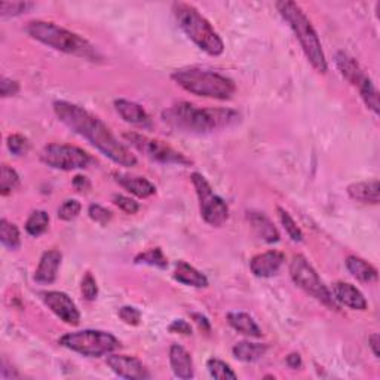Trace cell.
Here are the masks:
<instances>
[{
  "mask_svg": "<svg viewBox=\"0 0 380 380\" xmlns=\"http://www.w3.org/2000/svg\"><path fill=\"white\" fill-rule=\"evenodd\" d=\"M348 195L352 201H356L359 204L379 205V202H380L379 180L352 183L348 186Z\"/></svg>",
  "mask_w": 380,
  "mask_h": 380,
  "instance_id": "21",
  "label": "cell"
},
{
  "mask_svg": "<svg viewBox=\"0 0 380 380\" xmlns=\"http://www.w3.org/2000/svg\"><path fill=\"white\" fill-rule=\"evenodd\" d=\"M345 264L349 274L359 282L371 284L377 281V269L367 260L361 259L358 256H348Z\"/></svg>",
  "mask_w": 380,
  "mask_h": 380,
  "instance_id": "25",
  "label": "cell"
},
{
  "mask_svg": "<svg viewBox=\"0 0 380 380\" xmlns=\"http://www.w3.org/2000/svg\"><path fill=\"white\" fill-rule=\"evenodd\" d=\"M276 213H278V219L284 227V231L287 232V235L291 238V241L294 242H301L303 238H305V235H303L301 229L299 227V224L296 223V220L291 217V214L284 210L282 206H278L276 208Z\"/></svg>",
  "mask_w": 380,
  "mask_h": 380,
  "instance_id": "32",
  "label": "cell"
},
{
  "mask_svg": "<svg viewBox=\"0 0 380 380\" xmlns=\"http://www.w3.org/2000/svg\"><path fill=\"white\" fill-rule=\"evenodd\" d=\"M26 33L42 45L88 61H100V54L92 44L78 33H73L51 21L34 20L26 26Z\"/></svg>",
  "mask_w": 380,
  "mask_h": 380,
  "instance_id": "3",
  "label": "cell"
},
{
  "mask_svg": "<svg viewBox=\"0 0 380 380\" xmlns=\"http://www.w3.org/2000/svg\"><path fill=\"white\" fill-rule=\"evenodd\" d=\"M168 331L174 333V334H181V336H192L194 334L192 326H190L189 322L184 319H174L168 326Z\"/></svg>",
  "mask_w": 380,
  "mask_h": 380,
  "instance_id": "42",
  "label": "cell"
},
{
  "mask_svg": "<svg viewBox=\"0 0 380 380\" xmlns=\"http://www.w3.org/2000/svg\"><path fill=\"white\" fill-rule=\"evenodd\" d=\"M88 216H89V219L92 221L99 223L101 226H106L111 220V217H113L111 211L107 210V208H104L100 204H91L88 206Z\"/></svg>",
  "mask_w": 380,
  "mask_h": 380,
  "instance_id": "38",
  "label": "cell"
},
{
  "mask_svg": "<svg viewBox=\"0 0 380 380\" xmlns=\"http://www.w3.org/2000/svg\"><path fill=\"white\" fill-rule=\"evenodd\" d=\"M169 366L174 376L183 380L192 379L195 376V366L192 355L181 345L174 344L169 348Z\"/></svg>",
  "mask_w": 380,
  "mask_h": 380,
  "instance_id": "17",
  "label": "cell"
},
{
  "mask_svg": "<svg viewBox=\"0 0 380 380\" xmlns=\"http://www.w3.org/2000/svg\"><path fill=\"white\" fill-rule=\"evenodd\" d=\"M246 220L251 224L254 234L266 244H276L281 239L279 231L276 229L275 223L260 211H249L246 213Z\"/></svg>",
  "mask_w": 380,
  "mask_h": 380,
  "instance_id": "19",
  "label": "cell"
},
{
  "mask_svg": "<svg viewBox=\"0 0 380 380\" xmlns=\"http://www.w3.org/2000/svg\"><path fill=\"white\" fill-rule=\"evenodd\" d=\"M59 344L76 354L88 358H100L121 348L118 337L103 330H81L64 334Z\"/></svg>",
  "mask_w": 380,
  "mask_h": 380,
  "instance_id": "7",
  "label": "cell"
},
{
  "mask_svg": "<svg viewBox=\"0 0 380 380\" xmlns=\"http://www.w3.org/2000/svg\"><path fill=\"white\" fill-rule=\"evenodd\" d=\"M190 179H192V184L196 190L199 211L204 221L213 227L223 226L229 219V206L219 195L214 194L211 184L201 173H194Z\"/></svg>",
  "mask_w": 380,
  "mask_h": 380,
  "instance_id": "10",
  "label": "cell"
},
{
  "mask_svg": "<svg viewBox=\"0 0 380 380\" xmlns=\"http://www.w3.org/2000/svg\"><path fill=\"white\" fill-rule=\"evenodd\" d=\"M111 201L119 208V210H122L126 214H137L140 210V204L137 201L124 196V195H113Z\"/></svg>",
  "mask_w": 380,
  "mask_h": 380,
  "instance_id": "39",
  "label": "cell"
},
{
  "mask_svg": "<svg viewBox=\"0 0 380 380\" xmlns=\"http://www.w3.org/2000/svg\"><path fill=\"white\" fill-rule=\"evenodd\" d=\"M113 177H115V181L121 187H124L126 192L132 194L140 199H147V198L154 196L156 194L155 184L149 181L146 177L125 174V173H115L113 174Z\"/></svg>",
  "mask_w": 380,
  "mask_h": 380,
  "instance_id": "18",
  "label": "cell"
},
{
  "mask_svg": "<svg viewBox=\"0 0 380 380\" xmlns=\"http://www.w3.org/2000/svg\"><path fill=\"white\" fill-rule=\"evenodd\" d=\"M226 319L227 322H229V326L244 334V336H249V337H254V339H259L263 336V331L259 327L257 322L254 321V318L249 314H245V312H227L226 315Z\"/></svg>",
  "mask_w": 380,
  "mask_h": 380,
  "instance_id": "24",
  "label": "cell"
},
{
  "mask_svg": "<svg viewBox=\"0 0 380 380\" xmlns=\"http://www.w3.org/2000/svg\"><path fill=\"white\" fill-rule=\"evenodd\" d=\"M359 88V94H361V99L366 103V106L374 113V115H379L380 111V104H379V92L373 84V81L366 76V78L361 81V84L358 85Z\"/></svg>",
  "mask_w": 380,
  "mask_h": 380,
  "instance_id": "30",
  "label": "cell"
},
{
  "mask_svg": "<svg viewBox=\"0 0 380 380\" xmlns=\"http://www.w3.org/2000/svg\"><path fill=\"white\" fill-rule=\"evenodd\" d=\"M268 345L266 344H254V341H239L232 349L234 356L242 363H256V361L261 359L264 354L268 352Z\"/></svg>",
  "mask_w": 380,
  "mask_h": 380,
  "instance_id": "26",
  "label": "cell"
},
{
  "mask_svg": "<svg viewBox=\"0 0 380 380\" xmlns=\"http://www.w3.org/2000/svg\"><path fill=\"white\" fill-rule=\"evenodd\" d=\"M49 227V216L44 210H36L33 211L27 221H26V232L33 236V238H39L44 235Z\"/></svg>",
  "mask_w": 380,
  "mask_h": 380,
  "instance_id": "28",
  "label": "cell"
},
{
  "mask_svg": "<svg viewBox=\"0 0 380 380\" xmlns=\"http://www.w3.org/2000/svg\"><path fill=\"white\" fill-rule=\"evenodd\" d=\"M106 364L116 376L128 380H146L150 379L151 374L146 369V366L136 356L131 355H118L109 354Z\"/></svg>",
  "mask_w": 380,
  "mask_h": 380,
  "instance_id": "13",
  "label": "cell"
},
{
  "mask_svg": "<svg viewBox=\"0 0 380 380\" xmlns=\"http://www.w3.org/2000/svg\"><path fill=\"white\" fill-rule=\"evenodd\" d=\"M164 121L189 134H208L219 129L231 128L241 121V115L232 109L201 107L189 101H180L162 113Z\"/></svg>",
  "mask_w": 380,
  "mask_h": 380,
  "instance_id": "2",
  "label": "cell"
},
{
  "mask_svg": "<svg viewBox=\"0 0 380 380\" xmlns=\"http://www.w3.org/2000/svg\"><path fill=\"white\" fill-rule=\"evenodd\" d=\"M173 14L183 33L205 54L219 56L224 52L223 39L194 5L176 2L173 4Z\"/></svg>",
  "mask_w": 380,
  "mask_h": 380,
  "instance_id": "6",
  "label": "cell"
},
{
  "mask_svg": "<svg viewBox=\"0 0 380 380\" xmlns=\"http://www.w3.org/2000/svg\"><path fill=\"white\" fill-rule=\"evenodd\" d=\"M334 63H336V67L339 69V71L341 73V76H344V78L349 84H352L355 86H358L361 84V81L366 78L363 69L359 67L356 60L345 51H339L336 54Z\"/></svg>",
  "mask_w": 380,
  "mask_h": 380,
  "instance_id": "23",
  "label": "cell"
},
{
  "mask_svg": "<svg viewBox=\"0 0 380 380\" xmlns=\"http://www.w3.org/2000/svg\"><path fill=\"white\" fill-rule=\"evenodd\" d=\"M285 363H287V366L290 367V369H293V370H297V369H300L301 367V356H300V354H297V352H293V354H290L287 358H285Z\"/></svg>",
  "mask_w": 380,
  "mask_h": 380,
  "instance_id": "45",
  "label": "cell"
},
{
  "mask_svg": "<svg viewBox=\"0 0 380 380\" xmlns=\"http://www.w3.org/2000/svg\"><path fill=\"white\" fill-rule=\"evenodd\" d=\"M115 109L119 113V116L126 124L136 125V126H141V128H149L151 125L149 113L139 103L119 99V100L115 101Z\"/></svg>",
  "mask_w": 380,
  "mask_h": 380,
  "instance_id": "20",
  "label": "cell"
},
{
  "mask_svg": "<svg viewBox=\"0 0 380 380\" xmlns=\"http://www.w3.org/2000/svg\"><path fill=\"white\" fill-rule=\"evenodd\" d=\"M290 276L299 289L321 301L322 305L334 311L339 309V303L333 297V293L324 284V281L319 278L318 272L305 256H293L290 261Z\"/></svg>",
  "mask_w": 380,
  "mask_h": 380,
  "instance_id": "8",
  "label": "cell"
},
{
  "mask_svg": "<svg viewBox=\"0 0 380 380\" xmlns=\"http://www.w3.org/2000/svg\"><path fill=\"white\" fill-rule=\"evenodd\" d=\"M42 300L48 309L64 324L71 327L79 326L81 312L69 294L63 291H45L42 293Z\"/></svg>",
  "mask_w": 380,
  "mask_h": 380,
  "instance_id": "12",
  "label": "cell"
},
{
  "mask_svg": "<svg viewBox=\"0 0 380 380\" xmlns=\"http://www.w3.org/2000/svg\"><path fill=\"white\" fill-rule=\"evenodd\" d=\"M73 187L78 190V192L84 194V192H88V190L91 189V181L85 176H76L73 179Z\"/></svg>",
  "mask_w": 380,
  "mask_h": 380,
  "instance_id": "44",
  "label": "cell"
},
{
  "mask_svg": "<svg viewBox=\"0 0 380 380\" xmlns=\"http://www.w3.org/2000/svg\"><path fill=\"white\" fill-rule=\"evenodd\" d=\"M36 5L33 2H2L0 4V16L9 18L27 14Z\"/></svg>",
  "mask_w": 380,
  "mask_h": 380,
  "instance_id": "35",
  "label": "cell"
},
{
  "mask_svg": "<svg viewBox=\"0 0 380 380\" xmlns=\"http://www.w3.org/2000/svg\"><path fill=\"white\" fill-rule=\"evenodd\" d=\"M41 161L46 166L60 171L85 169L92 162L91 155L81 147L51 143L46 144L41 151Z\"/></svg>",
  "mask_w": 380,
  "mask_h": 380,
  "instance_id": "11",
  "label": "cell"
},
{
  "mask_svg": "<svg viewBox=\"0 0 380 380\" xmlns=\"http://www.w3.org/2000/svg\"><path fill=\"white\" fill-rule=\"evenodd\" d=\"M21 86L20 84H18L16 81H12L9 78H2V81H0V95H2L4 99H8V97H14V95H16L18 92H20Z\"/></svg>",
  "mask_w": 380,
  "mask_h": 380,
  "instance_id": "41",
  "label": "cell"
},
{
  "mask_svg": "<svg viewBox=\"0 0 380 380\" xmlns=\"http://www.w3.org/2000/svg\"><path fill=\"white\" fill-rule=\"evenodd\" d=\"M171 79L189 94L219 101L231 100L236 91L231 78L202 67L179 69L171 74Z\"/></svg>",
  "mask_w": 380,
  "mask_h": 380,
  "instance_id": "5",
  "label": "cell"
},
{
  "mask_svg": "<svg viewBox=\"0 0 380 380\" xmlns=\"http://www.w3.org/2000/svg\"><path fill=\"white\" fill-rule=\"evenodd\" d=\"M173 278L177 282L187 285V287H195V289H206L208 284H210L208 282V278L201 271H198L192 264H189L184 260H179L176 263Z\"/></svg>",
  "mask_w": 380,
  "mask_h": 380,
  "instance_id": "22",
  "label": "cell"
},
{
  "mask_svg": "<svg viewBox=\"0 0 380 380\" xmlns=\"http://www.w3.org/2000/svg\"><path fill=\"white\" fill-rule=\"evenodd\" d=\"M6 147L14 156H24L30 150V141L21 134H11L6 139Z\"/></svg>",
  "mask_w": 380,
  "mask_h": 380,
  "instance_id": "36",
  "label": "cell"
},
{
  "mask_svg": "<svg viewBox=\"0 0 380 380\" xmlns=\"http://www.w3.org/2000/svg\"><path fill=\"white\" fill-rule=\"evenodd\" d=\"M124 139L137 151H140L141 155L155 162L165 165H180V166L192 165V161H190L184 154L168 146L162 140L151 139L139 134V132H131V131L124 132Z\"/></svg>",
  "mask_w": 380,
  "mask_h": 380,
  "instance_id": "9",
  "label": "cell"
},
{
  "mask_svg": "<svg viewBox=\"0 0 380 380\" xmlns=\"http://www.w3.org/2000/svg\"><path fill=\"white\" fill-rule=\"evenodd\" d=\"M206 369L210 371L211 377L217 379V380H236L238 376L234 371V369L224 363V361L219 359V358H210L206 361Z\"/></svg>",
  "mask_w": 380,
  "mask_h": 380,
  "instance_id": "33",
  "label": "cell"
},
{
  "mask_svg": "<svg viewBox=\"0 0 380 380\" xmlns=\"http://www.w3.org/2000/svg\"><path fill=\"white\" fill-rule=\"evenodd\" d=\"M136 264H144V266H151V268L158 269H166L168 268V259L165 257L164 251L161 249H149L146 251L139 253L134 257Z\"/></svg>",
  "mask_w": 380,
  "mask_h": 380,
  "instance_id": "29",
  "label": "cell"
},
{
  "mask_svg": "<svg viewBox=\"0 0 380 380\" xmlns=\"http://www.w3.org/2000/svg\"><path fill=\"white\" fill-rule=\"evenodd\" d=\"M81 293L86 301H94L99 297V285L91 272H86L81 282Z\"/></svg>",
  "mask_w": 380,
  "mask_h": 380,
  "instance_id": "37",
  "label": "cell"
},
{
  "mask_svg": "<svg viewBox=\"0 0 380 380\" xmlns=\"http://www.w3.org/2000/svg\"><path fill=\"white\" fill-rule=\"evenodd\" d=\"M119 318L128 326L136 327L141 322V311L136 306H122L118 312Z\"/></svg>",
  "mask_w": 380,
  "mask_h": 380,
  "instance_id": "40",
  "label": "cell"
},
{
  "mask_svg": "<svg viewBox=\"0 0 380 380\" xmlns=\"http://www.w3.org/2000/svg\"><path fill=\"white\" fill-rule=\"evenodd\" d=\"M284 261L285 256L281 251L271 250L260 253L250 260V271L257 278H272L279 272Z\"/></svg>",
  "mask_w": 380,
  "mask_h": 380,
  "instance_id": "15",
  "label": "cell"
},
{
  "mask_svg": "<svg viewBox=\"0 0 380 380\" xmlns=\"http://www.w3.org/2000/svg\"><path fill=\"white\" fill-rule=\"evenodd\" d=\"M333 297L336 301L341 306H346L352 311H367L369 303L364 297V294L361 293L354 284L345 282V281H337L333 284Z\"/></svg>",
  "mask_w": 380,
  "mask_h": 380,
  "instance_id": "14",
  "label": "cell"
},
{
  "mask_svg": "<svg viewBox=\"0 0 380 380\" xmlns=\"http://www.w3.org/2000/svg\"><path fill=\"white\" fill-rule=\"evenodd\" d=\"M0 241H2L5 249L9 251H16L20 250L21 246V235L20 229H18L16 224L8 221L6 219L0 220Z\"/></svg>",
  "mask_w": 380,
  "mask_h": 380,
  "instance_id": "27",
  "label": "cell"
},
{
  "mask_svg": "<svg viewBox=\"0 0 380 380\" xmlns=\"http://www.w3.org/2000/svg\"><path fill=\"white\" fill-rule=\"evenodd\" d=\"M20 184H21L20 174H18L12 166L4 164L2 174H0V194H2V196H8L12 192H15V190L20 187Z\"/></svg>",
  "mask_w": 380,
  "mask_h": 380,
  "instance_id": "31",
  "label": "cell"
},
{
  "mask_svg": "<svg viewBox=\"0 0 380 380\" xmlns=\"http://www.w3.org/2000/svg\"><path fill=\"white\" fill-rule=\"evenodd\" d=\"M61 260H63V254L59 250L45 251L34 271V281L42 285L54 284L56 276H59Z\"/></svg>",
  "mask_w": 380,
  "mask_h": 380,
  "instance_id": "16",
  "label": "cell"
},
{
  "mask_svg": "<svg viewBox=\"0 0 380 380\" xmlns=\"http://www.w3.org/2000/svg\"><path fill=\"white\" fill-rule=\"evenodd\" d=\"M369 345H370V349L373 352V355L376 358L380 356V336L377 333H373L370 337H369Z\"/></svg>",
  "mask_w": 380,
  "mask_h": 380,
  "instance_id": "46",
  "label": "cell"
},
{
  "mask_svg": "<svg viewBox=\"0 0 380 380\" xmlns=\"http://www.w3.org/2000/svg\"><path fill=\"white\" fill-rule=\"evenodd\" d=\"M192 319L195 321V324L199 327L201 331L204 333H210L211 331V322L205 315L202 314H192Z\"/></svg>",
  "mask_w": 380,
  "mask_h": 380,
  "instance_id": "43",
  "label": "cell"
},
{
  "mask_svg": "<svg viewBox=\"0 0 380 380\" xmlns=\"http://www.w3.org/2000/svg\"><path fill=\"white\" fill-rule=\"evenodd\" d=\"M82 211V204L78 199H66L56 210V217L63 221H71Z\"/></svg>",
  "mask_w": 380,
  "mask_h": 380,
  "instance_id": "34",
  "label": "cell"
},
{
  "mask_svg": "<svg viewBox=\"0 0 380 380\" xmlns=\"http://www.w3.org/2000/svg\"><path fill=\"white\" fill-rule=\"evenodd\" d=\"M54 111L61 124L71 129L74 134L85 139L111 162L126 168L137 165V156L119 141V139L113 134L111 129L99 116L92 115L86 109L60 100L54 103Z\"/></svg>",
  "mask_w": 380,
  "mask_h": 380,
  "instance_id": "1",
  "label": "cell"
},
{
  "mask_svg": "<svg viewBox=\"0 0 380 380\" xmlns=\"http://www.w3.org/2000/svg\"><path fill=\"white\" fill-rule=\"evenodd\" d=\"M276 9L282 20L290 26L293 30L296 39L299 41L301 51L305 52V56L311 66L318 73H327L329 63L326 59L324 49H322V44L319 41V36L316 30L314 29L312 23L303 9L296 4L290 2V0H281L276 2Z\"/></svg>",
  "mask_w": 380,
  "mask_h": 380,
  "instance_id": "4",
  "label": "cell"
}]
</instances>
